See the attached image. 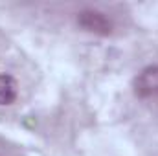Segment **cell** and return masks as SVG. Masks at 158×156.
<instances>
[{"label": "cell", "mask_w": 158, "mask_h": 156, "mask_svg": "<svg viewBox=\"0 0 158 156\" xmlns=\"http://www.w3.org/2000/svg\"><path fill=\"white\" fill-rule=\"evenodd\" d=\"M134 92L142 99H156L158 97V66L145 68L134 81Z\"/></svg>", "instance_id": "6da1fadb"}, {"label": "cell", "mask_w": 158, "mask_h": 156, "mask_svg": "<svg viewBox=\"0 0 158 156\" xmlns=\"http://www.w3.org/2000/svg\"><path fill=\"white\" fill-rule=\"evenodd\" d=\"M77 20L86 31H94V33H101V35L110 33V22L98 11H83Z\"/></svg>", "instance_id": "7a4b0ae2"}, {"label": "cell", "mask_w": 158, "mask_h": 156, "mask_svg": "<svg viewBox=\"0 0 158 156\" xmlns=\"http://www.w3.org/2000/svg\"><path fill=\"white\" fill-rule=\"evenodd\" d=\"M17 81L7 74H0V105H11L17 99Z\"/></svg>", "instance_id": "3957f363"}]
</instances>
